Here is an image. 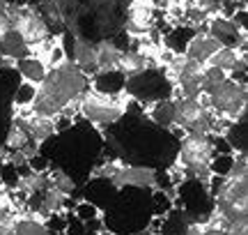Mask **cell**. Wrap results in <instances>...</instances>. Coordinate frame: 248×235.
<instances>
[{
  "label": "cell",
  "instance_id": "30",
  "mask_svg": "<svg viewBox=\"0 0 248 235\" xmlns=\"http://www.w3.org/2000/svg\"><path fill=\"white\" fill-rule=\"evenodd\" d=\"M12 9V0H0V17H5Z\"/></svg>",
  "mask_w": 248,
  "mask_h": 235
},
{
  "label": "cell",
  "instance_id": "10",
  "mask_svg": "<svg viewBox=\"0 0 248 235\" xmlns=\"http://www.w3.org/2000/svg\"><path fill=\"white\" fill-rule=\"evenodd\" d=\"M209 37H214L221 49H234V51L241 49V51H246V35L225 17L209 18Z\"/></svg>",
  "mask_w": 248,
  "mask_h": 235
},
{
  "label": "cell",
  "instance_id": "6",
  "mask_svg": "<svg viewBox=\"0 0 248 235\" xmlns=\"http://www.w3.org/2000/svg\"><path fill=\"white\" fill-rule=\"evenodd\" d=\"M175 129L184 132V134H200V136H212L214 132V113L207 106L204 95L198 100H184V97H175Z\"/></svg>",
  "mask_w": 248,
  "mask_h": 235
},
{
  "label": "cell",
  "instance_id": "9",
  "mask_svg": "<svg viewBox=\"0 0 248 235\" xmlns=\"http://www.w3.org/2000/svg\"><path fill=\"white\" fill-rule=\"evenodd\" d=\"M110 185L113 189H126V187H133V189H156V168H150V166H129V164H122L117 173L110 178Z\"/></svg>",
  "mask_w": 248,
  "mask_h": 235
},
{
  "label": "cell",
  "instance_id": "14",
  "mask_svg": "<svg viewBox=\"0 0 248 235\" xmlns=\"http://www.w3.org/2000/svg\"><path fill=\"white\" fill-rule=\"evenodd\" d=\"M124 83L126 76L117 69H106V72H97L92 79V90L101 92V95H122L124 92Z\"/></svg>",
  "mask_w": 248,
  "mask_h": 235
},
{
  "label": "cell",
  "instance_id": "26",
  "mask_svg": "<svg viewBox=\"0 0 248 235\" xmlns=\"http://www.w3.org/2000/svg\"><path fill=\"white\" fill-rule=\"evenodd\" d=\"M35 85L32 83H26L21 81L18 83V88L14 90V106H26V109H30V104H32V100H35Z\"/></svg>",
  "mask_w": 248,
  "mask_h": 235
},
{
  "label": "cell",
  "instance_id": "7",
  "mask_svg": "<svg viewBox=\"0 0 248 235\" xmlns=\"http://www.w3.org/2000/svg\"><path fill=\"white\" fill-rule=\"evenodd\" d=\"M204 100H207V106L212 109L214 116L223 118L228 122H234L241 116H246L248 97H246V85L244 83H234L232 79H225L214 90L207 92Z\"/></svg>",
  "mask_w": 248,
  "mask_h": 235
},
{
  "label": "cell",
  "instance_id": "2",
  "mask_svg": "<svg viewBox=\"0 0 248 235\" xmlns=\"http://www.w3.org/2000/svg\"><path fill=\"white\" fill-rule=\"evenodd\" d=\"M90 88L88 76L69 60L53 65L51 72H46L39 88L35 90V100L30 104V113L39 118L55 120L58 116H69L71 106L78 104L83 92Z\"/></svg>",
  "mask_w": 248,
  "mask_h": 235
},
{
  "label": "cell",
  "instance_id": "23",
  "mask_svg": "<svg viewBox=\"0 0 248 235\" xmlns=\"http://www.w3.org/2000/svg\"><path fill=\"white\" fill-rule=\"evenodd\" d=\"M46 175H48V180H51V185H53L58 191H62L64 196H71V194H76V182L71 180L69 175L64 171H60V168H55V166H48L46 168Z\"/></svg>",
  "mask_w": 248,
  "mask_h": 235
},
{
  "label": "cell",
  "instance_id": "20",
  "mask_svg": "<svg viewBox=\"0 0 248 235\" xmlns=\"http://www.w3.org/2000/svg\"><path fill=\"white\" fill-rule=\"evenodd\" d=\"M145 67H150L147 60H145V55L138 53V51H133V49L120 55V60H117V65H115V69L122 72L126 79H129V76H136V74L142 72Z\"/></svg>",
  "mask_w": 248,
  "mask_h": 235
},
{
  "label": "cell",
  "instance_id": "29",
  "mask_svg": "<svg viewBox=\"0 0 248 235\" xmlns=\"http://www.w3.org/2000/svg\"><path fill=\"white\" fill-rule=\"evenodd\" d=\"M9 210H14V205H12V201H9L7 196H2V194H0V221H2V217L7 215Z\"/></svg>",
  "mask_w": 248,
  "mask_h": 235
},
{
  "label": "cell",
  "instance_id": "1",
  "mask_svg": "<svg viewBox=\"0 0 248 235\" xmlns=\"http://www.w3.org/2000/svg\"><path fill=\"white\" fill-rule=\"evenodd\" d=\"M64 33L97 46L126 30L136 0H55Z\"/></svg>",
  "mask_w": 248,
  "mask_h": 235
},
{
  "label": "cell",
  "instance_id": "22",
  "mask_svg": "<svg viewBox=\"0 0 248 235\" xmlns=\"http://www.w3.org/2000/svg\"><path fill=\"white\" fill-rule=\"evenodd\" d=\"M120 51H117L113 42L108 39V42H101L97 44V67L99 72H106V69H115L117 60H120Z\"/></svg>",
  "mask_w": 248,
  "mask_h": 235
},
{
  "label": "cell",
  "instance_id": "18",
  "mask_svg": "<svg viewBox=\"0 0 248 235\" xmlns=\"http://www.w3.org/2000/svg\"><path fill=\"white\" fill-rule=\"evenodd\" d=\"M74 65L78 67L80 72L85 74H97V46L85 44V42H76V49H74Z\"/></svg>",
  "mask_w": 248,
  "mask_h": 235
},
{
  "label": "cell",
  "instance_id": "25",
  "mask_svg": "<svg viewBox=\"0 0 248 235\" xmlns=\"http://www.w3.org/2000/svg\"><path fill=\"white\" fill-rule=\"evenodd\" d=\"M228 79V74L223 72V69H218V67H204L202 69V81H200V90H202V95H207L209 90H214L218 83H223Z\"/></svg>",
  "mask_w": 248,
  "mask_h": 235
},
{
  "label": "cell",
  "instance_id": "15",
  "mask_svg": "<svg viewBox=\"0 0 248 235\" xmlns=\"http://www.w3.org/2000/svg\"><path fill=\"white\" fill-rule=\"evenodd\" d=\"M198 33H202V28H193V26H177L168 30V35H166V46H168L170 51L175 55H184L188 44H191V39H193Z\"/></svg>",
  "mask_w": 248,
  "mask_h": 235
},
{
  "label": "cell",
  "instance_id": "32",
  "mask_svg": "<svg viewBox=\"0 0 248 235\" xmlns=\"http://www.w3.org/2000/svg\"><path fill=\"white\" fill-rule=\"evenodd\" d=\"M214 2H221V0H214Z\"/></svg>",
  "mask_w": 248,
  "mask_h": 235
},
{
  "label": "cell",
  "instance_id": "27",
  "mask_svg": "<svg viewBox=\"0 0 248 235\" xmlns=\"http://www.w3.org/2000/svg\"><path fill=\"white\" fill-rule=\"evenodd\" d=\"M186 9L188 12H195V14H202V17L212 18L216 12H218V2L214 0H186Z\"/></svg>",
  "mask_w": 248,
  "mask_h": 235
},
{
  "label": "cell",
  "instance_id": "5",
  "mask_svg": "<svg viewBox=\"0 0 248 235\" xmlns=\"http://www.w3.org/2000/svg\"><path fill=\"white\" fill-rule=\"evenodd\" d=\"M126 109H129V101L124 104L120 95H101V92H94L92 88L83 92V97L78 101V113L83 116V120L97 127L115 125L126 113Z\"/></svg>",
  "mask_w": 248,
  "mask_h": 235
},
{
  "label": "cell",
  "instance_id": "28",
  "mask_svg": "<svg viewBox=\"0 0 248 235\" xmlns=\"http://www.w3.org/2000/svg\"><path fill=\"white\" fill-rule=\"evenodd\" d=\"M246 18H248V14H246V9H237L234 14L230 17V21L234 23V26L239 28L241 33H244V28H246Z\"/></svg>",
  "mask_w": 248,
  "mask_h": 235
},
{
  "label": "cell",
  "instance_id": "11",
  "mask_svg": "<svg viewBox=\"0 0 248 235\" xmlns=\"http://www.w3.org/2000/svg\"><path fill=\"white\" fill-rule=\"evenodd\" d=\"M26 7L35 9L37 17L42 18V23L48 30V35H62L64 33V23H62L60 9H58L55 0H28Z\"/></svg>",
  "mask_w": 248,
  "mask_h": 235
},
{
  "label": "cell",
  "instance_id": "12",
  "mask_svg": "<svg viewBox=\"0 0 248 235\" xmlns=\"http://www.w3.org/2000/svg\"><path fill=\"white\" fill-rule=\"evenodd\" d=\"M23 118H26V125H28V134H30V138H32L39 148H42L44 143H48V141L58 134L55 120L39 118V116H35V113H30V111H28Z\"/></svg>",
  "mask_w": 248,
  "mask_h": 235
},
{
  "label": "cell",
  "instance_id": "4",
  "mask_svg": "<svg viewBox=\"0 0 248 235\" xmlns=\"http://www.w3.org/2000/svg\"><path fill=\"white\" fill-rule=\"evenodd\" d=\"M124 95L138 104H154V101L172 100L175 81L161 67H145L136 76H129L124 83Z\"/></svg>",
  "mask_w": 248,
  "mask_h": 235
},
{
  "label": "cell",
  "instance_id": "13",
  "mask_svg": "<svg viewBox=\"0 0 248 235\" xmlns=\"http://www.w3.org/2000/svg\"><path fill=\"white\" fill-rule=\"evenodd\" d=\"M221 46H218V42L214 39V37L204 35V33H198V35L191 39V44H188V49H186V58L188 60H193V63L198 65H204L209 58H212L216 51H218Z\"/></svg>",
  "mask_w": 248,
  "mask_h": 235
},
{
  "label": "cell",
  "instance_id": "19",
  "mask_svg": "<svg viewBox=\"0 0 248 235\" xmlns=\"http://www.w3.org/2000/svg\"><path fill=\"white\" fill-rule=\"evenodd\" d=\"M147 118H150V122H154L161 129H168V132L175 129V104H172V100L154 101Z\"/></svg>",
  "mask_w": 248,
  "mask_h": 235
},
{
  "label": "cell",
  "instance_id": "3",
  "mask_svg": "<svg viewBox=\"0 0 248 235\" xmlns=\"http://www.w3.org/2000/svg\"><path fill=\"white\" fill-rule=\"evenodd\" d=\"M212 159H214L212 136L182 134L177 143L175 166L182 171L184 180H198L207 185L209 178H212V171H209Z\"/></svg>",
  "mask_w": 248,
  "mask_h": 235
},
{
  "label": "cell",
  "instance_id": "16",
  "mask_svg": "<svg viewBox=\"0 0 248 235\" xmlns=\"http://www.w3.org/2000/svg\"><path fill=\"white\" fill-rule=\"evenodd\" d=\"M28 55H30V46H28L14 30H7L5 35L0 37V58L16 63V60L28 58Z\"/></svg>",
  "mask_w": 248,
  "mask_h": 235
},
{
  "label": "cell",
  "instance_id": "24",
  "mask_svg": "<svg viewBox=\"0 0 248 235\" xmlns=\"http://www.w3.org/2000/svg\"><path fill=\"white\" fill-rule=\"evenodd\" d=\"M234 63H237V51H234V49H218V51L207 60L209 67H218L223 72H230L232 67H234Z\"/></svg>",
  "mask_w": 248,
  "mask_h": 235
},
{
  "label": "cell",
  "instance_id": "21",
  "mask_svg": "<svg viewBox=\"0 0 248 235\" xmlns=\"http://www.w3.org/2000/svg\"><path fill=\"white\" fill-rule=\"evenodd\" d=\"M14 235H53L39 217H16Z\"/></svg>",
  "mask_w": 248,
  "mask_h": 235
},
{
  "label": "cell",
  "instance_id": "17",
  "mask_svg": "<svg viewBox=\"0 0 248 235\" xmlns=\"http://www.w3.org/2000/svg\"><path fill=\"white\" fill-rule=\"evenodd\" d=\"M14 69L18 72L21 81L32 83V85H39V83H42V79L46 76L44 63H42L39 58H32V55H28V58H21V60H16V63H14Z\"/></svg>",
  "mask_w": 248,
  "mask_h": 235
},
{
  "label": "cell",
  "instance_id": "8",
  "mask_svg": "<svg viewBox=\"0 0 248 235\" xmlns=\"http://www.w3.org/2000/svg\"><path fill=\"white\" fill-rule=\"evenodd\" d=\"M7 21H9V30H14L28 46L39 44V42H44L48 37V30L42 23V18L37 17V12L30 7H12L7 12Z\"/></svg>",
  "mask_w": 248,
  "mask_h": 235
},
{
  "label": "cell",
  "instance_id": "31",
  "mask_svg": "<svg viewBox=\"0 0 248 235\" xmlns=\"http://www.w3.org/2000/svg\"><path fill=\"white\" fill-rule=\"evenodd\" d=\"M7 30H9V21H7V14H5V17H0V37L5 35Z\"/></svg>",
  "mask_w": 248,
  "mask_h": 235
}]
</instances>
